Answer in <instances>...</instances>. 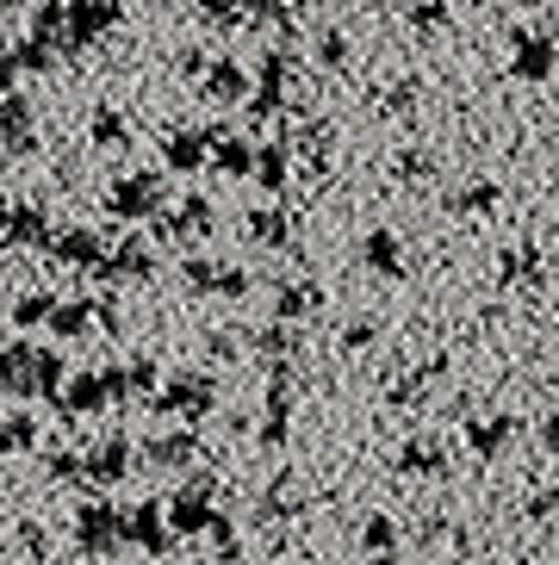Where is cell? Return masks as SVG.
Masks as SVG:
<instances>
[{
    "label": "cell",
    "instance_id": "1",
    "mask_svg": "<svg viewBox=\"0 0 559 565\" xmlns=\"http://www.w3.org/2000/svg\"><path fill=\"white\" fill-rule=\"evenodd\" d=\"M523 75H547V44H523Z\"/></svg>",
    "mask_w": 559,
    "mask_h": 565
}]
</instances>
